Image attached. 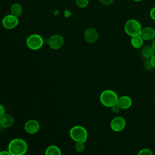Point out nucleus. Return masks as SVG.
<instances>
[{
    "label": "nucleus",
    "instance_id": "obj_1",
    "mask_svg": "<svg viewBox=\"0 0 155 155\" xmlns=\"http://www.w3.org/2000/svg\"><path fill=\"white\" fill-rule=\"evenodd\" d=\"M7 150L11 155H24L28 150L27 142L21 138H15L8 143Z\"/></svg>",
    "mask_w": 155,
    "mask_h": 155
},
{
    "label": "nucleus",
    "instance_id": "obj_2",
    "mask_svg": "<svg viewBox=\"0 0 155 155\" xmlns=\"http://www.w3.org/2000/svg\"><path fill=\"white\" fill-rule=\"evenodd\" d=\"M117 93L112 90H104L100 94L99 99L102 105L111 108L113 105L117 104L118 100Z\"/></svg>",
    "mask_w": 155,
    "mask_h": 155
},
{
    "label": "nucleus",
    "instance_id": "obj_3",
    "mask_svg": "<svg viewBox=\"0 0 155 155\" xmlns=\"http://www.w3.org/2000/svg\"><path fill=\"white\" fill-rule=\"evenodd\" d=\"M70 136L75 142H82L85 143L88 138V132L84 127L75 125L70 129Z\"/></svg>",
    "mask_w": 155,
    "mask_h": 155
},
{
    "label": "nucleus",
    "instance_id": "obj_4",
    "mask_svg": "<svg viewBox=\"0 0 155 155\" xmlns=\"http://www.w3.org/2000/svg\"><path fill=\"white\" fill-rule=\"evenodd\" d=\"M124 30L125 33L133 37L137 35H140L142 30L140 23L136 19L128 20L124 25Z\"/></svg>",
    "mask_w": 155,
    "mask_h": 155
},
{
    "label": "nucleus",
    "instance_id": "obj_5",
    "mask_svg": "<svg viewBox=\"0 0 155 155\" xmlns=\"http://www.w3.org/2000/svg\"><path fill=\"white\" fill-rule=\"evenodd\" d=\"M42 38L38 34H33L30 35L26 41L27 47L33 50H36L42 47L44 44Z\"/></svg>",
    "mask_w": 155,
    "mask_h": 155
},
{
    "label": "nucleus",
    "instance_id": "obj_6",
    "mask_svg": "<svg viewBox=\"0 0 155 155\" xmlns=\"http://www.w3.org/2000/svg\"><path fill=\"white\" fill-rule=\"evenodd\" d=\"M126 126V121L123 117L116 116L114 117L110 122L111 129L115 132L122 131Z\"/></svg>",
    "mask_w": 155,
    "mask_h": 155
},
{
    "label": "nucleus",
    "instance_id": "obj_7",
    "mask_svg": "<svg viewBox=\"0 0 155 155\" xmlns=\"http://www.w3.org/2000/svg\"><path fill=\"white\" fill-rule=\"evenodd\" d=\"M50 47L54 50H58L62 47L64 44V39L60 35H54L51 36L47 41Z\"/></svg>",
    "mask_w": 155,
    "mask_h": 155
},
{
    "label": "nucleus",
    "instance_id": "obj_8",
    "mask_svg": "<svg viewBox=\"0 0 155 155\" xmlns=\"http://www.w3.org/2000/svg\"><path fill=\"white\" fill-rule=\"evenodd\" d=\"M19 23L17 16L12 15H8L4 16L2 20L3 27L7 29H12L15 28Z\"/></svg>",
    "mask_w": 155,
    "mask_h": 155
},
{
    "label": "nucleus",
    "instance_id": "obj_9",
    "mask_svg": "<svg viewBox=\"0 0 155 155\" xmlns=\"http://www.w3.org/2000/svg\"><path fill=\"white\" fill-rule=\"evenodd\" d=\"M40 129V124L39 122L35 119H30L24 124V130L29 134H34L37 133Z\"/></svg>",
    "mask_w": 155,
    "mask_h": 155
},
{
    "label": "nucleus",
    "instance_id": "obj_10",
    "mask_svg": "<svg viewBox=\"0 0 155 155\" xmlns=\"http://www.w3.org/2000/svg\"><path fill=\"white\" fill-rule=\"evenodd\" d=\"M84 36L85 41L89 43H94L98 39V33L97 30L92 27L86 29Z\"/></svg>",
    "mask_w": 155,
    "mask_h": 155
},
{
    "label": "nucleus",
    "instance_id": "obj_11",
    "mask_svg": "<svg viewBox=\"0 0 155 155\" xmlns=\"http://www.w3.org/2000/svg\"><path fill=\"white\" fill-rule=\"evenodd\" d=\"M140 36L143 41H150L155 38V29L151 27H147L142 28Z\"/></svg>",
    "mask_w": 155,
    "mask_h": 155
},
{
    "label": "nucleus",
    "instance_id": "obj_12",
    "mask_svg": "<svg viewBox=\"0 0 155 155\" xmlns=\"http://www.w3.org/2000/svg\"><path fill=\"white\" fill-rule=\"evenodd\" d=\"M14 123L13 117L8 113H5L0 118V125L2 128H7L13 125Z\"/></svg>",
    "mask_w": 155,
    "mask_h": 155
},
{
    "label": "nucleus",
    "instance_id": "obj_13",
    "mask_svg": "<svg viewBox=\"0 0 155 155\" xmlns=\"http://www.w3.org/2000/svg\"><path fill=\"white\" fill-rule=\"evenodd\" d=\"M132 99L128 96H122L118 98L117 104L122 110L129 108L132 105Z\"/></svg>",
    "mask_w": 155,
    "mask_h": 155
},
{
    "label": "nucleus",
    "instance_id": "obj_14",
    "mask_svg": "<svg viewBox=\"0 0 155 155\" xmlns=\"http://www.w3.org/2000/svg\"><path fill=\"white\" fill-rule=\"evenodd\" d=\"M154 51L152 48L151 46L150 45H145V47H143L142 49L141 54L142 56L145 58V59H150L154 54Z\"/></svg>",
    "mask_w": 155,
    "mask_h": 155
},
{
    "label": "nucleus",
    "instance_id": "obj_15",
    "mask_svg": "<svg viewBox=\"0 0 155 155\" xmlns=\"http://www.w3.org/2000/svg\"><path fill=\"white\" fill-rule=\"evenodd\" d=\"M45 155H62V153L58 147L52 145L46 148Z\"/></svg>",
    "mask_w": 155,
    "mask_h": 155
},
{
    "label": "nucleus",
    "instance_id": "obj_16",
    "mask_svg": "<svg viewBox=\"0 0 155 155\" xmlns=\"http://www.w3.org/2000/svg\"><path fill=\"white\" fill-rule=\"evenodd\" d=\"M143 43V39L140 35H137L131 37V44L135 48H140L142 47Z\"/></svg>",
    "mask_w": 155,
    "mask_h": 155
},
{
    "label": "nucleus",
    "instance_id": "obj_17",
    "mask_svg": "<svg viewBox=\"0 0 155 155\" xmlns=\"http://www.w3.org/2000/svg\"><path fill=\"white\" fill-rule=\"evenodd\" d=\"M11 12L13 15L18 17L22 13V7L18 3H15L11 7Z\"/></svg>",
    "mask_w": 155,
    "mask_h": 155
},
{
    "label": "nucleus",
    "instance_id": "obj_18",
    "mask_svg": "<svg viewBox=\"0 0 155 155\" xmlns=\"http://www.w3.org/2000/svg\"><path fill=\"white\" fill-rule=\"evenodd\" d=\"M85 148V142H77L75 143L74 145V149L78 153H81L84 151Z\"/></svg>",
    "mask_w": 155,
    "mask_h": 155
},
{
    "label": "nucleus",
    "instance_id": "obj_19",
    "mask_svg": "<svg viewBox=\"0 0 155 155\" xmlns=\"http://www.w3.org/2000/svg\"><path fill=\"white\" fill-rule=\"evenodd\" d=\"M75 2L78 7L81 8H84L88 5L89 0H75Z\"/></svg>",
    "mask_w": 155,
    "mask_h": 155
},
{
    "label": "nucleus",
    "instance_id": "obj_20",
    "mask_svg": "<svg viewBox=\"0 0 155 155\" xmlns=\"http://www.w3.org/2000/svg\"><path fill=\"white\" fill-rule=\"evenodd\" d=\"M137 155H153V153L149 148H143L138 152Z\"/></svg>",
    "mask_w": 155,
    "mask_h": 155
},
{
    "label": "nucleus",
    "instance_id": "obj_21",
    "mask_svg": "<svg viewBox=\"0 0 155 155\" xmlns=\"http://www.w3.org/2000/svg\"><path fill=\"white\" fill-rule=\"evenodd\" d=\"M111 110L113 111V112H114V113H119V111H120L121 108L119 106V105L117 104H116L114 105H113L111 107Z\"/></svg>",
    "mask_w": 155,
    "mask_h": 155
},
{
    "label": "nucleus",
    "instance_id": "obj_22",
    "mask_svg": "<svg viewBox=\"0 0 155 155\" xmlns=\"http://www.w3.org/2000/svg\"><path fill=\"white\" fill-rule=\"evenodd\" d=\"M101 2L105 5H110L113 4L114 0H100Z\"/></svg>",
    "mask_w": 155,
    "mask_h": 155
},
{
    "label": "nucleus",
    "instance_id": "obj_23",
    "mask_svg": "<svg viewBox=\"0 0 155 155\" xmlns=\"http://www.w3.org/2000/svg\"><path fill=\"white\" fill-rule=\"evenodd\" d=\"M150 17L152 19L155 21V7L152 8L151 10H150Z\"/></svg>",
    "mask_w": 155,
    "mask_h": 155
},
{
    "label": "nucleus",
    "instance_id": "obj_24",
    "mask_svg": "<svg viewBox=\"0 0 155 155\" xmlns=\"http://www.w3.org/2000/svg\"><path fill=\"white\" fill-rule=\"evenodd\" d=\"M150 61L151 63V65L153 68H155V54H154L150 59Z\"/></svg>",
    "mask_w": 155,
    "mask_h": 155
},
{
    "label": "nucleus",
    "instance_id": "obj_25",
    "mask_svg": "<svg viewBox=\"0 0 155 155\" xmlns=\"http://www.w3.org/2000/svg\"><path fill=\"white\" fill-rule=\"evenodd\" d=\"M5 108L4 107L0 104V118L5 114Z\"/></svg>",
    "mask_w": 155,
    "mask_h": 155
},
{
    "label": "nucleus",
    "instance_id": "obj_26",
    "mask_svg": "<svg viewBox=\"0 0 155 155\" xmlns=\"http://www.w3.org/2000/svg\"><path fill=\"white\" fill-rule=\"evenodd\" d=\"M0 155H11L8 150H3L0 151Z\"/></svg>",
    "mask_w": 155,
    "mask_h": 155
},
{
    "label": "nucleus",
    "instance_id": "obj_27",
    "mask_svg": "<svg viewBox=\"0 0 155 155\" xmlns=\"http://www.w3.org/2000/svg\"><path fill=\"white\" fill-rule=\"evenodd\" d=\"M151 47H152V48H153V50H154V51L155 53V39H154V40H153V42L152 43Z\"/></svg>",
    "mask_w": 155,
    "mask_h": 155
},
{
    "label": "nucleus",
    "instance_id": "obj_28",
    "mask_svg": "<svg viewBox=\"0 0 155 155\" xmlns=\"http://www.w3.org/2000/svg\"><path fill=\"white\" fill-rule=\"evenodd\" d=\"M134 1H135V2H140V1H142V0H133Z\"/></svg>",
    "mask_w": 155,
    "mask_h": 155
},
{
    "label": "nucleus",
    "instance_id": "obj_29",
    "mask_svg": "<svg viewBox=\"0 0 155 155\" xmlns=\"http://www.w3.org/2000/svg\"><path fill=\"white\" fill-rule=\"evenodd\" d=\"M154 99H155V93H154Z\"/></svg>",
    "mask_w": 155,
    "mask_h": 155
},
{
    "label": "nucleus",
    "instance_id": "obj_30",
    "mask_svg": "<svg viewBox=\"0 0 155 155\" xmlns=\"http://www.w3.org/2000/svg\"><path fill=\"white\" fill-rule=\"evenodd\" d=\"M154 140H155V135H154Z\"/></svg>",
    "mask_w": 155,
    "mask_h": 155
}]
</instances>
